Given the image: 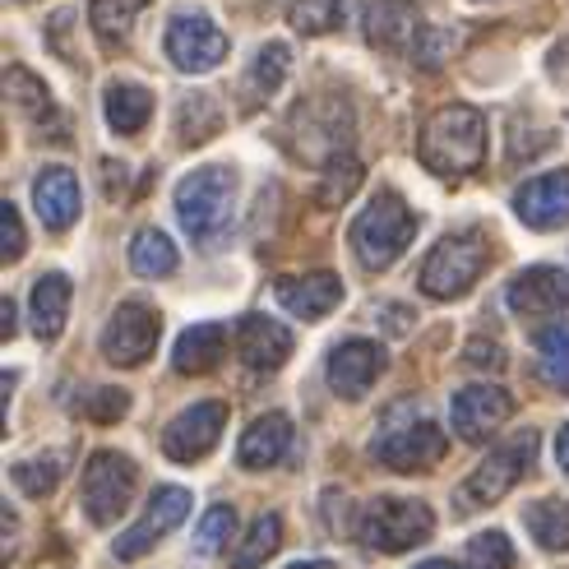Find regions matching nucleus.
I'll return each mask as SVG.
<instances>
[{"instance_id": "obj_1", "label": "nucleus", "mask_w": 569, "mask_h": 569, "mask_svg": "<svg viewBox=\"0 0 569 569\" xmlns=\"http://www.w3.org/2000/svg\"><path fill=\"white\" fill-rule=\"evenodd\" d=\"M412 237H417V213L393 190H376L371 199H366L361 213L352 218V232H348L352 254H357V264L366 273L389 269L398 254L412 246Z\"/></svg>"}, {"instance_id": "obj_2", "label": "nucleus", "mask_w": 569, "mask_h": 569, "mask_svg": "<svg viewBox=\"0 0 569 569\" xmlns=\"http://www.w3.org/2000/svg\"><path fill=\"white\" fill-rule=\"evenodd\" d=\"M487 158V121L472 107H440L421 130V162L440 177H472Z\"/></svg>"}, {"instance_id": "obj_3", "label": "nucleus", "mask_w": 569, "mask_h": 569, "mask_svg": "<svg viewBox=\"0 0 569 569\" xmlns=\"http://www.w3.org/2000/svg\"><path fill=\"white\" fill-rule=\"evenodd\" d=\"M237 213V172L232 167H199L177 186V218L190 241H218Z\"/></svg>"}, {"instance_id": "obj_4", "label": "nucleus", "mask_w": 569, "mask_h": 569, "mask_svg": "<svg viewBox=\"0 0 569 569\" xmlns=\"http://www.w3.org/2000/svg\"><path fill=\"white\" fill-rule=\"evenodd\" d=\"M487 264H491L487 232H477V227H468V232H449L431 254H426L421 292L431 301H453V297H463L481 273H487Z\"/></svg>"}, {"instance_id": "obj_5", "label": "nucleus", "mask_w": 569, "mask_h": 569, "mask_svg": "<svg viewBox=\"0 0 569 569\" xmlns=\"http://www.w3.org/2000/svg\"><path fill=\"white\" fill-rule=\"evenodd\" d=\"M532 459H537V431L509 436L505 445H496L487 459H481V468H472V477L459 487V505L463 509H487V505L505 500L509 487H519V481H523Z\"/></svg>"}, {"instance_id": "obj_6", "label": "nucleus", "mask_w": 569, "mask_h": 569, "mask_svg": "<svg viewBox=\"0 0 569 569\" xmlns=\"http://www.w3.org/2000/svg\"><path fill=\"white\" fill-rule=\"evenodd\" d=\"M371 453L389 472H426L445 459V431L426 417H389Z\"/></svg>"}, {"instance_id": "obj_7", "label": "nucleus", "mask_w": 569, "mask_h": 569, "mask_svg": "<svg viewBox=\"0 0 569 569\" xmlns=\"http://www.w3.org/2000/svg\"><path fill=\"white\" fill-rule=\"evenodd\" d=\"M436 532V515L426 509L421 500H376L371 509L361 515V537L366 547H376L385 556H398V551H412L421 547L426 537Z\"/></svg>"}, {"instance_id": "obj_8", "label": "nucleus", "mask_w": 569, "mask_h": 569, "mask_svg": "<svg viewBox=\"0 0 569 569\" xmlns=\"http://www.w3.org/2000/svg\"><path fill=\"white\" fill-rule=\"evenodd\" d=\"M134 481H139V472L126 453H117V449L93 453L89 468H83V515H89L98 528L117 523L134 500Z\"/></svg>"}, {"instance_id": "obj_9", "label": "nucleus", "mask_w": 569, "mask_h": 569, "mask_svg": "<svg viewBox=\"0 0 569 569\" xmlns=\"http://www.w3.org/2000/svg\"><path fill=\"white\" fill-rule=\"evenodd\" d=\"M162 47H167V61L181 74H209L227 61V33L204 14H177L167 23Z\"/></svg>"}, {"instance_id": "obj_10", "label": "nucleus", "mask_w": 569, "mask_h": 569, "mask_svg": "<svg viewBox=\"0 0 569 569\" xmlns=\"http://www.w3.org/2000/svg\"><path fill=\"white\" fill-rule=\"evenodd\" d=\"M190 515V491L186 487H158L149 509H144V519H139L130 532H121L117 542H111V556L117 560H139V556H149L167 532H177Z\"/></svg>"}, {"instance_id": "obj_11", "label": "nucleus", "mask_w": 569, "mask_h": 569, "mask_svg": "<svg viewBox=\"0 0 569 569\" xmlns=\"http://www.w3.org/2000/svg\"><path fill=\"white\" fill-rule=\"evenodd\" d=\"M158 348V310L144 301H121L117 316L107 320L102 333V352L111 366H139L149 361Z\"/></svg>"}, {"instance_id": "obj_12", "label": "nucleus", "mask_w": 569, "mask_h": 569, "mask_svg": "<svg viewBox=\"0 0 569 569\" xmlns=\"http://www.w3.org/2000/svg\"><path fill=\"white\" fill-rule=\"evenodd\" d=\"M222 426H227V408L213 403V398H204V403L186 408V412L162 431V453H167V459H177V463H199V459H204V453L218 445Z\"/></svg>"}, {"instance_id": "obj_13", "label": "nucleus", "mask_w": 569, "mask_h": 569, "mask_svg": "<svg viewBox=\"0 0 569 569\" xmlns=\"http://www.w3.org/2000/svg\"><path fill=\"white\" fill-rule=\"evenodd\" d=\"M509 408H515L509 389H500V385H468V389L453 393L449 421H453V431H459L468 445H477V440H487L491 431H500V421L509 417Z\"/></svg>"}, {"instance_id": "obj_14", "label": "nucleus", "mask_w": 569, "mask_h": 569, "mask_svg": "<svg viewBox=\"0 0 569 569\" xmlns=\"http://www.w3.org/2000/svg\"><path fill=\"white\" fill-rule=\"evenodd\" d=\"M385 376V348L371 338H348L329 352V389L338 398H361Z\"/></svg>"}, {"instance_id": "obj_15", "label": "nucleus", "mask_w": 569, "mask_h": 569, "mask_svg": "<svg viewBox=\"0 0 569 569\" xmlns=\"http://www.w3.org/2000/svg\"><path fill=\"white\" fill-rule=\"evenodd\" d=\"M421 38H426V23H421L417 0H376V6L366 10V42L371 47L417 56Z\"/></svg>"}, {"instance_id": "obj_16", "label": "nucleus", "mask_w": 569, "mask_h": 569, "mask_svg": "<svg viewBox=\"0 0 569 569\" xmlns=\"http://www.w3.org/2000/svg\"><path fill=\"white\" fill-rule=\"evenodd\" d=\"M509 310H519V316H560L569 310V273L565 269H523L515 282H509L505 292Z\"/></svg>"}, {"instance_id": "obj_17", "label": "nucleus", "mask_w": 569, "mask_h": 569, "mask_svg": "<svg viewBox=\"0 0 569 569\" xmlns=\"http://www.w3.org/2000/svg\"><path fill=\"white\" fill-rule=\"evenodd\" d=\"M519 218L532 227V232H556V227L569 222V172H547L532 177L519 194H515Z\"/></svg>"}, {"instance_id": "obj_18", "label": "nucleus", "mask_w": 569, "mask_h": 569, "mask_svg": "<svg viewBox=\"0 0 569 569\" xmlns=\"http://www.w3.org/2000/svg\"><path fill=\"white\" fill-rule=\"evenodd\" d=\"M292 440H297V431H292L288 412H264L260 421H250V431L241 436L237 463L250 468V472H264V468H273V463L288 459Z\"/></svg>"}, {"instance_id": "obj_19", "label": "nucleus", "mask_w": 569, "mask_h": 569, "mask_svg": "<svg viewBox=\"0 0 569 569\" xmlns=\"http://www.w3.org/2000/svg\"><path fill=\"white\" fill-rule=\"evenodd\" d=\"M237 348H241V361L250 366V371L269 376L292 357V333L269 316H246L241 329H237Z\"/></svg>"}, {"instance_id": "obj_20", "label": "nucleus", "mask_w": 569, "mask_h": 569, "mask_svg": "<svg viewBox=\"0 0 569 569\" xmlns=\"http://www.w3.org/2000/svg\"><path fill=\"white\" fill-rule=\"evenodd\" d=\"M278 301L288 306V316H297V320H325L329 310L343 301V282H338V273L282 278L278 282Z\"/></svg>"}, {"instance_id": "obj_21", "label": "nucleus", "mask_w": 569, "mask_h": 569, "mask_svg": "<svg viewBox=\"0 0 569 569\" xmlns=\"http://www.w3.org/2000/svg\"><path fill=\"white\" fill-rule=\"evenodd\" d=\"M33 204H38V218L47 232H66L79 218V177L70 167H47L33 186Z\"/></svg>"}, {"instance_id": "obj_22", "label": "nucleus", "mask_w": 569, "mask_h": 569, "mask_svg": "<svg viewBox=\"0 0 569 569\" xmlns=\"http://www.w3.org/2000/svg\"><path fill=\"white\" fill-rule=\"evenodd\" d=\"M70 316V278L66 273H42L33 297H28V320H33V333L42 343H51L56 333L66 329Z\"/></svg>"}, {"instance_id": "obj_23", "label": "nucleus", "mask_w": 569, "mask_h": 569, "mask_svg": "<svg viewBox=\"0 0 569 569\" xmlns=\"http://www.w3.org/2000/svg\"><path fill=\"white\" fill-rule=\"evenodd\" d=\"M222 329L218 325H190L181 338H177V348H172V371L177 376H204L218 366L222 357Z\"/></svg>"}, {"instance_id": "obj_24", "label": "nucleus", "mask_w": 569, "mask_h": 569, "mask_svg": "<svg viewBox=\"0 0 569 569\" xmlns=\"http://www.w3.org/2000/svg\"><path fill=\"white\" fill-rule=\"evenodd\" d=\"M102 111H107L111 134H139L153 117V93L139 89V83H111L102 98Z\"/></svg>"}, {"instance_id": "obj_25", "label": "nucleus", "mask_w": 569, "mask_h": 569, "mask_svg": "<svg viewBox=\"0 0 569 569\" xmlns=\"http://www.w3.org/2000/svg\"><path fill=\"white\" fill-rule=\"evenodd\" d=\"M288 66H292V51H288V42H269L260 56H254L250 70H246V79H241L246 107H264V102L278 93V83L288 79Z\"/></svg>"}, {"instance_id": "obj_26", "label": "nucleus", "mask_w": 569, "mask_h": 569, "mask_svg": "<svg viewBox=\"0 0 569 569\" xmlns=\"http://www.w3.org/2000/svg\"><path fill=\"white\" fill-rule=\"evenodd\" d=\"M523 523L542 551H569V505L565 500H537L523 509Z\"/></svg>"}, {"instance_id": "obj_27", "label": "nucleus", "mask_w": 569, "mask_h": 569, "mask_svg": "<svg viewBox=\"0 0 569 569\" xmlns=\"http://www.w3.org/2000/svg\"><path fill=\"white\" fill-rule=\"evenodd\" d=\"M130 269L144 278H167L177 269V246L167 241V232H158V227H144V232H134V241H130Z\"/></svg>"}, {"instance_id": "obj_28", "label": "nucleus", "mask_w": 569, "mask_h": 569, "mask_svg": "<svg viewBox=\"0 0 569 569\" xmlns=\"http://www.w3.org/2000/svg\"><path fill=\"white\" fill-rule=\"evenodd\" d=\"M153 0H93L89 14H93V33L102 42H126L130 28L139 19V10H149Z\"/></svg>"}, {"instance_id": "obj_29", "label": "nucleus", "mask_w": 569, "mask_h": 569, "mask_svg": "<svg viewBox=\"0 0 569 569\" xmlns=\"http://www.w3.org/2000/svg\"><path fill=\"white\" fill-rule=\"evenodd\" d=\"M537 357H542V376L560 393H569V320L537 329Z\"/></svg>"}, {"instance_id": "obj_30", "label": "nucleus", "mask_w": 569, "mask_h": 569, "mask_svg": "<svg viewBox=\"0 0 569 569\" xmlns=\"http://www.w3.org/2000/svg\"><path fill=\"white\" fill-rule=\"evenodd\" d=\"M278 542H282V519H278V515L254 519V523H250V532H246V542L237 547L232 569H260V565L278 551Z\"/></svg>"}, {"instance_id": "obj_31", "label": "nucleus", "mask_w": 569, "mask_h": 569, "mask_svg": "<svg viewBox=\"0 0 569 569\" xmlns=\"http://www.w3.org/2000/svg\"><path fill=\"white\" fill-rule=\"evenodd\" d=\"M61 472H66V459L56 449L42 453V459L14 463V481H19V491H28V496H51L56 481H61Z\"/></svg>"}, {"instance_id": "obj_32", "label": "nucleus", "mask_w": 569, "mask_h": 569, "mask_svg": "<svg viewBox=\"0 0 569 569\" xmlns=\"http://www.w3.org/2000/svg\"><path fill=\"white\" fill-rule=\"evenodd\" d=\"M6 93H10V102H14L19 111H28L33 121H38V117H51V98H47V89H42L38 74L10 66V70H6Z\"/></svg>"}, {"instance_id": "obj_33", "label": "nucleus", "mask_w": 569, "mask_h": 569, "mask_svg": "<svg viewBox=\"0 0 569 569\" xmlns=\"http://www.w3.org/2000/svg\"><path fill=\"white\" fill-rule=\"evenodd\" d=\"M232 532H237V509L232 505H213L204 523L194 528V551L199 556H218L227 542H232Z\"/></svg>"}, {"instance_id": "obj_34", "label": "nucleus", "mask_w": 569, "mask_h": 569, "mask_svg": "<svg viewBox=\"0 0 569 569\" xmlns=\"http://www.w3.org/2000/svg\"><path fill=\"white\" fill-rule=\"evenodd\" d=\"M515 542L505 532H477L468 542V565L472 569H515Z\"/></svg>"}, {"instance_id": "obj_35", "label": "nucleus", "mask_w": 569, "mask_h": 569, "mask_svg": "<svg viewBox=\"0 0 569 569\" xmlns=\"http://www.w3.org/2000/svg\"><path fill=\"white\" fill-rule=\"evenodd\" d=\"M177 121H181L186 144H199V139H209V134L222 126V117L213 111V102H209L204 93H190V98L181 102V111H177Z\"/></svg>"}, {"instance_id": "obj_36", "label": "nucleus", "mask_w": 569, "mask_h": 569, "mask_svg": "<svg viewBox=\"0 0 569 569\" xmlns=\"http://www.w3.org/2000/svg\"><path fill=\"white\" fill-rule=\"evenodd\" d=\"M338 6H343V0H292L288 6V14H292V23L301 28V33H329V28L338 23Z\"/></svg>"}, {"instance_id": "obj_37", "label": "nucleus", "mask_w": 569, "mask_h": 569, "mask_svg": "<svg viewBox=\"0 0 569 569\" xmlns=\"http://www.w3.org/2000/svg\"><path fill=\"white\" fill-rule=\"evenodd\" d=\"M126 408H130V393H126V389H93L89 403H83V412H89L93 421H107V426L121 421Z\"/></svg>"}, {"instance_id": "obj_38", "label": "nucleus", "mask_w": 569, "mask_h": 569, "mask_svg": "<svg viewBox=\"0 0 569 569\" xmlns=\"http://www.w3.org/2000/svg\"><path fill=\"white\" fill-rule=\"evenodd\" d=\"M0 254L14 264L23 254V227H19V209L14 204H0Z\"/></svg>"}, {"instance_id": "obj_39", "label": "nucleus", "mask_w": 569, "mask_h": 569, "mask_svg": "<svg viewBox=\"0 0 569 569\" xmlns=\"http://www.w3.org/2000/svg\"><path fill=\"white\" fill-rule=\"evenodd\" d=\"M468 361H477V366H496L500 357H496L491 343H472V348H468Z\"/></svg>"}, {"instance_id": "obj_40", "label": "nucleus", "mask_w": 569, "mask_h": 569, "mask_svg": "<svg viewBox=\"0 0 569 569\" xmlns=\"http://www.w3.org/2000/svg\"><path fill=\"white\" fill-rule=\"evenodd\" d=\"M556 459H560V468L569 472V426H565V431L556 436Z\"/></svg>"}, {"instance_id": "obj_41", "label": "nucleus", "mask_w": 569, "mask_h": 569, "mask_svg": "<svg viewBox=\"0 0 569 569\" xmlns=\"http://www.w3.org/2000/svg\"><path fill=\"white\" fill-rule=\"evenodd\" d=\"M0 316H6V325H0V333H6V338H14V301H6V306H0Z\"/></svg>"}, {"instance_id": "obj_42", "label": "nucleus", "mask_w": 569, "mask_h": 569, "mask_svg": "<svg viewBox=\"0 0 569 569\" xmlns=\"http://www.w3.org/2000/svg\"><path fill=\"white\" fill-rule=\"evenodd\" d=\"M288 569H333L329 560H297V565H288Z\"/></svg>"}, {"instance_id": "obj_43", "label": "nucleus", "mask_w": 569, "mask_h": 569, "mask_svg": "<svg viewBox=\"0 0 569 569\" xmlns=\"http://www.w3.org/2000/svg\"><path fill=\"white\" fill-rule=\"evenodd\" d=\"M417 569H459L453 560H426V565H417Z\"/></svg>"}]
</instances>
